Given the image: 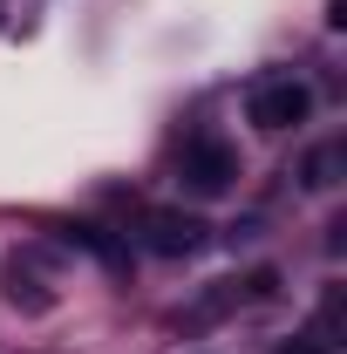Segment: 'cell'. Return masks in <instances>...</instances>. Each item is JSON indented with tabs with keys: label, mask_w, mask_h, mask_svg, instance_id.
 Listing matches in <instances>:
<instances>
[{
	"label": "cell",
	"mask_w": 347,
	"mask_h": 354,
	"mask_svg": "<svg viewBox=\"0 0 347 354\" xmlns=\"http://www.w3.org/2000/svg\"><path fill=\"white\" fill-rule=\"evenodd\" d=\"M143 245L164 252V259H184V252L205 245V218H191V212H150L143 218Z\"/></svg>",
	"instance_id": "3957f363"
},
{
	"label": "cell",
	"mask_w": 347,
	"mask_h": 354,
	"mask_svg": "<svg viewBox=\"0 0 347 354\" xmlns=\"http://www.w3.org/2000/svg\"><path fill=\"white\" fill-rule=\"evenodd\" d=\"M300 184H306V191H334V184H341V143L313 150V157L300 164Z\"/></svg>",
	"instance_id": "277c9868"
},
{
	"label": "cell",
	"mask_w": 347,
	"mask_h": 354,
	"mask_svg": "<svg viewBox=\"0 0 347 354\" xmlns=\"http://www.w3.org/2000/svg\"><path fill=\"white\" fill-rule=\"evenodd\" d=\"M272 354H341L334 341H320V334H293V341H279Z\"/></svg>",
	"instance_id": "5b68a950"
},
{
	"label": "cell",
	"mask_w": 347,
	"mask_h": 354,
	"mask_svg": "<svg viewBox=\"0 0 347 354\" xmlns=\"http://www.w3.org/2000/svg\"><path fill=\"white\" fill-rule=\"evenodd\" d=\"M177 177H184L191 198H218V191H232V177H238V150L218 143V136H191L184 157H177Z\"/></svg>",
	"instance_id": "6da1fadb"
},
{
	"label": "cell",
	"mask_w": 347,
	"mask_h": 354,
	"mask_svg": "<svg viewBox=\"0 0 347 354\" xmlns=\"http://www.w3.org/2000/svg\"><path fill=\"white\" fill-rule=\"evenodd\" d=\"M245 116H252L259 130H293V123L313 116V88H306L300 75H272V82H259L245 95Z\"/></svg>",
	"instance_id": "7a4b0ae2"
}]
</instances>
